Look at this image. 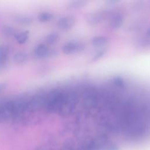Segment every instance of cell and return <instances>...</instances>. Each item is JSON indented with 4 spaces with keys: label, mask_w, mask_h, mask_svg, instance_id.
Instances as JSON below:
<instances>
[{
    "label": "cell",
    "mask_w": 150,
    "mask_h": 150,
    "mask_svg": "<svg viewBox=\"0 0 150 150\" xmlns=\"http://www.w3.org/2000/svg\"><path fill=\"white\" fill-rule=\"evenodd\" d=\"M66 93L61 91H54L46 97L45 108L49 112L59 113L64 105Z\"/></svg>",
    "instance_id": "obj_1"
},
{
    "label": "cell",
    "mask_w": 150,
    "mask_h": 150,
    "mask_svg": "<svg viewBox=\"0 0 150 150\" xmlns=\"http://www.w3.org/2000/svg\"><path fill=\"white\" fill-rule=\"evenodd\" d=\"M34 54L38 58L43 59L54 56L57 54V52L54 49L49 48L45 44H39L35 48Z\"/></svg>",
    "instance_id": "obj_2"
},
{
    "label": "cell",
    "mask_w": 150,
    "mask_h": 150,
    "mask_svg": "<svg viewBox=\"0 0 150 150\" xmlns=\"http://www.w3.org/2000/svg\"><path fill=\"white\" fill-rule=\"evenodd\" d=\"M46 96L43 95H36L28 101V110L29 111H34L40 108L45 107Z\"/></svg>",
    "instance_id": "obj_3"
},
{
    "label": "cell",
    "mask_w": 150,
    "mask_h": 150,
    "mask_svg": "<svg viewBox=\"0 0 150 150\" xmlns=\"http://www.w3.org/2000/svg\"><path fill=\"white\" fill-rule=\"evenodd\" d=\"M85 48L83 43L79 42H69L66 43L62 47L63 52L66 54H70L83 51Z\"/></svg>",
    "instance_id": "obj_4"
},
{
    "label": "cell",
    "mask_w": 150,
    "mask_h": 150,
    "mask_svg": "<svg viewBox=\"0 0 150 150\" xmlns=\"http://www.w3.org/2000/svg\"><path fill=\"white\" fill-rule=\"evenodd\" d=\"M75 23V19L73 17L68 16L61 18L57 22V26L60 29L67 31L71 29Z\"/></svg>",
    "instance_id": "obj_5"
},
{
    "label": "cell",
    "mask_w": 150,
    "mask_h": 150,
    "mask_svg": "<svg viewBox=\"0 0 150 150\" xmlns=\"http://www.w3.org/2000/svg\"><path fill=\"white\" fill-rule=\"evenodd\" d=\"M98 96L97 93L91 91L89 92L84 97L83 103L84 106L88 108H95L98 104Z\"/></svg>",
    "instance_id": "obj_6"
},
{
    "label": "cell",
    "mask_w": 150,
    "mask_h": 150,
    "mask_svg": "<svg viewBox=\"0 0 150 150\" xmlns=\"http://www.w3.org/2000/svg\"><path fill=\"white\" fill-rule=\"evenodd\" d=\"M14 21L21 25H28L31 24L33 22V18L30 16H26V15H16L14 17Z\"/></svg>",
    "instance_id": "obj_7"
},
{
    "label": "cell",
    "mask_w": 150,
    "mask_h": 150,
    "mask_svg": "<svg viewBox=\"0 0 150 150\" xmlns=\"http://www.w3.org/2000/svg\"><path fill=\"white\" fill-rule=\"evenodd\" d=\"M15 38L19 44H24L27 42L29 38V32L28 30L18 32Z\"/></svg>",
    "instance_id": "obj_8"
},
{
    "label": "cell",
    "mask_w": 150,
    "mask_h": 150,
    "mask_svg": "<svg viewBox=\"0 0 150 150\" xmlns=\"http://www.w3.org/2000/svg\"><path fill=\"white\" fill-rule=\"evenodd\" d=\"M123 23V18L121 15H114L111 21L110 26L114 29H118L121 26Z\"/></svg>",
    "instance_id": "obj_9"
},
{
    "label": "cell",
    "mask_w": 150,
    "mask_h": 150,
    "mask_svg": "<svg viewBox=\"0 0 150 150\" xmlns=\"http://www.w3.org/2000/svg\"><path fill=\"white\" fill-rule=\"evenodd\" d=\"M28 59V54L25 52H18L13 56V61L17 64H22Z\"/></svg>",
    "instance_id": "obj_10"
},
{
    "label": "cell",
    "mask_w": 150,
    "mask_h": 150,
    "mask_svg": "<svg viewBox=\"0 0 150 150\" xmlns=\"http://www.w3.org/2000/svg\"><path fill=\"white\" fill-rule=\"evenodd\" d=\"M108 39L105 36H96L91 40V43L94 46H101L108 43Z\"/></svg>",
    "instance_id": "obj_11"
},
{
    "label": "cell",
    "mask_w": 150,
    "mask_h": 150,
    "mask_svg": "<svg viewBox=\"0 0 150 150\" xmlns=\"http://www.w3.org/2000/svg\"><path fill=\"white\" fill-rule=\"evenodd\" d=\"M18 32L16 29L11 26H4L2 28V33L4 35L7 37H11V36H15Z\"/></svg>",
    "instance_id": "obj_12"
},
{
    "label": "cell",
    "mask_w": 150,
    "mask_h": 150,
    "mask_svg": "<svg viewBox=\"0 0 150 150\" xmlns=\"http://www.w3.org/2000/svg\"><path fill=\"white\" fill-rule=\"evenodd\" d=\"M88 22L91 25H96L102 20V16L99 13H93L87 18Z\"/></svg>",
    "instance_id": "obj_13"
},
{
    "label": "cell",
    "mask_w": 150,
    "mask_h": 150,
    "mask_svg": "<svg viewBox=\"0 0 150 150\" xmlns=\"http://www.w3.org/2000/svg\"><path fill=\"white\" fill-rule=\"evenodd\" d=\"M59 38V36L57 33H50L45 38V40L47 43L49 45H53L56 43Z\"/></svg>",
    "instance_id": "obj_14"
},
{
    "label": "cell",
    "mask_w": 150,
    "mask_h": 150,
    "mask_svg": "<svg viewBox=\"0 0 150 150\" xmlns=\"http://www.w3.org/2000/svg\"><path fill=\"white\" fill-rule=\"evenodd\" d=\"M53 18V15L47 12H43L39 14L38 19L41 22H47L51 21Z\"/></svg>",
    "instance_id": "obj_15"
},
{
    "label": "cell",
    "mask_w": 150,
    "mask_h": 150,
    "mask_svg": "<svg viewBox=\"0 0 150 150\" xmlns=\"http://www.w3.org/2000/svg\"><path fill=\"white\" fill-rule=\"evenodd\" d=\"M86 2L84 1H73L70 3V6L73 9H79L84 6Z\"/></svg>",
    "instance_id": "obj_16"
},
{
    "label": "cell",
    "mask_w": 150,
    "mask_h": 150,
    "mask_svg": "<svg viewBox=\"0 0 150 150\" xmlns=\"http://www.w3.org/2000/svg\"><path fill=\"white\" fill-rule=\"evenodd\" d=\"M138 43L141 46H143V47L150 46V37L146 36L145 38H143L139 40Z\"/></svg>",
    "instance_id": "obj_17"
},
{
    "label": "cell",
    "mask_w": 150,
    "mask_h": 150,
    "mask_svg": "<svg viewBox=\"0 0 150 150\" xmlns=\"http://www.w3.org/2000/svg\"><path fill=\"white\" fill-rule=\"evenodd\" d=\"M114 84L118 86H122L124 85L123 80L120 77L115 78L114 80Z\"/></svg>",
    "instance_id": "obj_18"
},
{
    "label": "cell",
    "mask_w": 150,
    "mask_h": 150,
    "mask_svg": "<svg viewBox=\"0 0 150 150\" xmlns=\"http://www.w3.org/2000/svg\"><path fill=\"white\" fill-rule=\"evenodd\" d=\"M7 88V84L4 83H0V92L4 91Z\"/></svg>",
    "instance_id": "obj_19"
},
{
    "label": "cell",
    "mask_w": 150,
    "mask_h": 150,
    "mask_svg": "<svg viewBox=\"0 0 150 150\" xmlns=\"http://www.w3.org/2000/svg\"><path fill=\"white\" fill-rule=\"evenodd\" d=\"M103 54H104V52H103V51H100V52H98V53H97V54H96V55L95 56L94 59H97L98 58L100 57L102 55H103Z\"/></svg>",
    "instance_id": "obj_20"
},
{
    "label": "cell",
    "mask_w": 150,
    "mask_h": 150,
    "mask_svg": "<svg viewBox=\"0 0 150 150\" xmlns=\"http://www.w3.org/2000/svg\"><path fill=\"white\" fill-rule=\"evenodd\" d=\"M146 36L150 37V27L148 29H147V30L146 32Z\"/></svg>",
    "instance_id": "obj_21"
}]
</instances>
